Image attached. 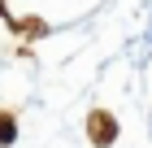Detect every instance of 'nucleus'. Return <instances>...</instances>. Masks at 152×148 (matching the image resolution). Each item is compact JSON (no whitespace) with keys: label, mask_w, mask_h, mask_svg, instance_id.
Instances as JSON below:
<instances>
[{"label":"nucleus","mask_w":152,"mask_h":148,"mask_svg":"<svg viewBox=\"0 0 152 148\" xmlns=\"http://www.w3.org/2000/svg\"><path fill=\"white\" fill-rule=\"evenodd\" d=\"M0 139H4V144L13 139V118H4V113H0Z\"/></svg>","instance_id":"2"},{"label":"nucleus","mask_w":152,"mask_h":148,"mask_svg":"<svg viewBox=\"0 0 152 148\" xmlns=\"http://www.w3.org/2000/svg\"><path fill=\"white\" fill-rule=\"evenodd\" d=\"M96 131H100V135H96V144H109V139H113V122H109L104 113H96Z\"/></svg>","instance_id":"1"}]
</instances>
